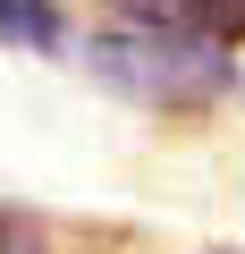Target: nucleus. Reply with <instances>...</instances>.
<instances>
[{"label":"nucleus","instance_id":"f257e3e1","mask_svg":"<svg viewBox=\"0 0 245 254\" xmlns=\"http://www.w3.org/2000/svg\"><path fill=\"white\" fill-rule=\"evenodd\" d=\"M93 68L127 102H152V110H203L211 93H228V43H186V34L127 26V17L101 26Z\"/></svg>","mask_w":245,"mask_h":254},{"label":"nucleus","instance_id":"f03ea898","mask_svg":"<svg viewBox=\"0 0 245 254\" xmlns=\"http://www.w3.org/2000/svg\"><path fill=\"white\" fill-rule=\"evenodd\" d=\"M110 17L127 26H161V34H186V43H245V0H110Z\"/></svg>","mask_w":245,"mask_h":254},{"label":"nucleus","instance_id":"7ed1b4c3","mask_svg":"<svg viewBox=\"0 0 245 254\" xmlns=\"http://www.w3.org/2000/svg\"><path fill=\"white\" fill-rule=\"evenodd\" d=\"M0 34L17 51H68V17L51 0H0Z\"/></svg>","mask_w":245,"mask_h":254},{"label":"nucleus","instance_id":"20e7f679","mask_svg":"<svg viewBox=\"0 0 245 254\" xmlns=\"http://www.w3.org/2000/svg\"><path fill=\"white\" fill-rule=\"evenodd\" d=\"M9 254H43V246H34V220H26V212L9 220Z\"/></svg>","mask_w":245,"mask_h":254}]
</instances>
